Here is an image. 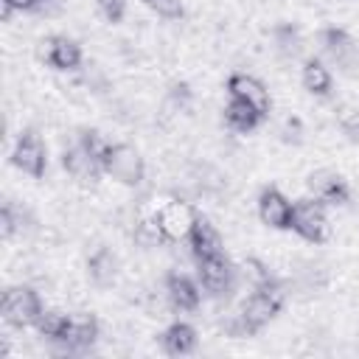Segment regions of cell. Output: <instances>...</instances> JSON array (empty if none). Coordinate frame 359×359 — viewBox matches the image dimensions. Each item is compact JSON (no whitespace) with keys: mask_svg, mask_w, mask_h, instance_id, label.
Here are the masks:
<instances>
[{"mask_svg":"<svg viewBox=\"0 0 359 359\" xmlns=\"http://www.w3.org/2000/svg\"><path fill=\"white\" fill-rule=\"evenodd\" d=\"M45 0H3V20H8L14 11H36Z\"/></svg>","mask_w":359,"mask_h":359,"instance_id":"29","label":"cell"},{"mask_svg":"<svg viewBox=\"0 0 359 359\" xmlns=\"http://www.w3.org/2000/svg\"><path fill=\"white\" fill-rule=\"evenodd\" d=\"M165 294L168 303L177 311H196L202 303V286L185 272H168L165 275Z\"/></svg>","mask_w":359,"mask_h":359,"instance_id":"13","label":"cell"},{"mask_svg":"<svg viewBox=\"0 0 359 359\" xmlns=\"http://www.w3.org/2000/svg\"><path fill=\"white\" fill-rule=\"evenodd\" d=\"M196 216H199L196 208L191 202H182V199H171V202H165V205L157 208V222L163 227L165 241H182V238H188Z\"/></svg>","mask_w":359,"mask_h":359,"instance_id":"7","label":"cell"},{"mask_svg":"<svg viewBox=\"0 0 359 359\" xmlns=\"http://www.w3.org/2000/svg\"><path fill=\"white\" fill-rule=\"evenodd\" d=\"M95 6L104 14V20L112 22V25L126 17V0H95Z\"/></svg>","mask_w":359,"mask_h":359,"instance_id":"28","label":"cell"},{"mask_svg":"<svg viewBox=\"0 0 359 359\" xmlns=\"http://www.w3.org/2000/svg\"><path fill=\"white\" fill-rule=\"evenodd\" d=\"M238 272H241V278L250 283V289H255V286H266L269 280H275V275L266 269V264L264 261H258V258H244L241 264H238Z\"/></svg>","mask_w":359,"mask_h":359,"instance_id":"23","label":"cell"},{"mask_svg":"<svg viewBox=\"0 0 359 359\" xmlns=\"http://www.w3.org/2000/svg\"><path fill=\"white\" fill-rule=\"evenodd\" d=\"M87 275H90V280L95 286H101V289L109 286L115 280V275H118V258H115V252L109 247H98L95 252H90L87 255Z\"/></svg>","mask_w":359,"mask_h":359,"instance_id":"18","label":"cell"},{"mask_svg":"<svg viewBox=\"0 0 359 359\" xmlns=\"http://www.w3.org/2000/svg\"><path fill=\"white\" fill-rule=\"evenodd\" d=\"M196 342H199L196 328H194L191 323H182V320L171 323V325L160 334V345H163V351H165L168 356H188V353L196 351Z\"/></svg>","mask_w":359,"mask_h":359,"instance_id":"17","label":"cell"},{"mask_svg":"<svg viewBox=\"0 0 359 359\" xmlns=\"http://www.w3.org/2000/svg\"><path fill=\"white\" fill-rule=\"evenodd\" d=\"M185 241H188V247H191L194 261H199V258H213V255L224 252V244H222V236H219L216 224H213L210 219H205V216H196V222H194V227H191V233H188Z\"/></svg>","mask_w":359,"mask_h":359,"instance_id":"14","label":"cell"},{"mask_svg":"<svg viewBox=\"0 0 359 359\" xmlns=\"http://www.w3.org/2000/svg\"><path fill=\"white\" fill-rule=\"evenodd\" d=\"M42 311H45V306H42V297H39L36 289H31V286H25V283L3 289L0 314H3L6 325H11V328L36 325V320H39Z\"/></svg>","mask_w":359,"mask_h":359,"instance_id":"2","label":"cell"},{"mask_svg":"<svg viewBox=\"0 0 359 359\" xmlns=\"http://www.w3.org/2000/svg\"><path fill=\"white\" fill-rule=\"evenodd\" d=\"M39 59L50 65L53 70H79L81 67V45L70 36H45L39 42Z\"/></svg>","mask_w":359,"mask_h":359,"instance_id":"8","label":"cell"},{"mask_svg":"<svg viewBox=\"0 0 359 359\" xmlns=\"http://www.w3.org/2000/svg\"><path fill=\"white\" fill-rule=\"evenodd\" d=\"M292 208H294V202H289L272 185H266L258 194V219L272 230H289L292 227Z\"/></svg>","mask_w":359,"mask_h":359,"instance_id":"11","label":"cell"},{"mask_svg":"<svg viewBox=\"0 0 359 359\" xmlns=\"http://www.w3.org/2000/svg\"><path fill=\"white\" fill-rule=\"evenodd\" d=\"M320 39V48L328 59H334L337 65H351L356 59V42L353 36L345 31V28H337V25H328L317 34Z\"/></svg>","mask_w":359,"mask_h":359,"instance_id":"16","label":"cell"},{"mask_svg":"<svg viewBox=\"0 0 359 359\" xmlns=\"http://www.w3.org/2000/svg\"><path fill=\"white\" fill-rule=\"evenodd\" d=\"M261 121H264V115H261L258 109H252L247 101L230 98L227 107H224V123H227L233 132H252Z\"/></svg>","mask_w":359,"mask_h":359,"instance_id":"19","label":"cell"},{"mask_svg":"<svg viewBox=\"0 0 359 359\" xmlns=\"http://www.w3.org/2000/svg\"><path fill=\"white\" fill-rule=\"evenodd\" d=\"M303 241L309 244H323L331 233L328 227V216H325V205L314 196H303L294 202L292 208V227Z\"/></svg>","mask_w":359,"mask_h":359,"instance_id":"5","label":"cell"},{"mask_svg":"<svg viewBox=\"0 0 359 359\" xmlns=\"http://www.w3.org/2000/svg\"><path fill=\"white\" fill-rule=\"evenodd\" d=\"M227 93L230 98H238V101H247L252 109H258L264 118L269 115L272 109V98H269V90L264 87L261 79L250 76V73H233L227 79Z\"/></svg>","mask_w":359,"mask_h":359,"instance_id":"10","label":"cell"},{"mask_svg":"<svg viewBox=\"0 0 359 359\" xmlns=\"http://www.w3.org/2000/svg\"><path fill=\"white\" fill-rule=\"evenodd\" d=\"M283 306H286V292L278 280H269L266 286H255L241 303V311L236 314V320L230 323V334L233 337L258 334L264 325H269L280 314Z\"/></svg>","mask_w":359,"mask_h":359,"instance_id":"1","label":"cell"},{"mask_svg":"<svg viewBox=\"0 0 359 359\" xmlns=\"http://www.w3.org/2000/svg\"><path fill=\"white\" fill-rule=\"evenodd\" d=\"M98 331L101 328H98L95 314H70L67 328H65V334H62L59 342L65 345L67 353H84V351H90L95 345Z\"/></svg>","mask_w":359,"mask_h":359,"instance_id":"12","label":"cell"},{"mask_svg":"<svg viewBox=\"0 0 359 359\" xmlns=\"http://www.w3.org/2000/svg\"><path fill=\"white\" fill-rule=\"evenodd\" d=\"M101 168L107 177H112L115 182L129 185V188H137L146 180V163L132 143H109V149L101 160Z\"/></svg>","mask_w":359,"mask_h":359,"instance_id":"4","label":"cell"},{"mask_svg":"<svg viewBox=\"0 0 359 359\" xmlns=\"http://www.w3.org/2000/svg\"><path fill=\"white\" fill-rule=\"evenodd\" d=\"M272 42H275L278 53L286 56V59H294L303 50V34L294 22H278L272 28Z\"/></svg>","mask_w":359,"mask_h":359,"instance_id":"21","label":"cell"},{"mask_svg":"<svg viewBox=\"0 0 359 359\" xmlns=\"http://www.w3.org/2000/svg\"><path fill=\"white\" fill-rule=\"evenodd\" d=\"M11 165L20 168L22 174L42 180L48 171V149L42 143V137L36 135V129H22L14 149H11Z\"/></svg>","mask_w":359,"mask_h":359,"instance_id":"6","label":"cell"},{"mask_svg":"<svg viewBox=\"0 0 359 359\" xmlns=\"http://www.w3.org/2000/svg\"><path fill=\"white\" fill-rule=\"evenodd\" d=\"M238 278H241L238 266L224 252H219L213 258H199L196 261V280H199L202 292L216 297V300L230 297L236 292V286H238Z\"/></svg>","mask_w":359,"mask_h":359,"instance_id":"3","label":"cell"},{"mask_svg":"<svg viewBox=\"0 0 359 359\" xmlns=\"http://www.w3.org/2000/svg\"><path fill=\"white\" fill-rule=\"evenodd\" d=\"M337 123L351 143H359V107H342L337 115Z\"/></svg>","mask_w":359,"mask_h":359,"instance_id":"25","label":"cell"},{"mask_svg":"<svg viewBox=\"0 0 359 359\" xmlns=\"http://www.w3.org/2000/svg\"><path fill=\"white\" fill-rule=\"evenodd\" d=\"M62 168H65L76 182H81V185H95V182H98V174H104L101 163H98L93 154H87L79 143L62 151Z\"/></svg>","mask_w":359,"mask_h":359,"instance_id":"15","label":"cell"},{"mask_svg":"<svg viewBox=\"0 0 359 359\" xmlns=\"http://www.w3.org/2000/svg\"><path fill=\"white\" fill-rule=\"evenodd\" d=\"M67 320H70V314H62V311H56V309H45V311L39 314V320H36L34 328L39 331L42 339L59 342L62 334H65V328H67Z\"/></svg>","mask_w":359,"mask_h":359,"instance_id":"22","label":"cell"},{"mask_svg":"<svg viewBox=\"0 0 359 359\" xmlns=\"http://www.w3.org/2000/svg\"><path fill=\"white\" fill-rule=\"evenodd\" d=\"M143 6L151 8V11H154L157 17H163V20H180V17L185 14L182 0H143Z\"/></svg>","mask_w":359,"mask_h":359,"instance_id":"26","label":"cell"},{"mask_svg":"<svg viewBox=\"0 0 359 359\" xmlns=\"http://www.w3.org/2000/svg\"><path fill=\"white\" fill-rule=\"evenodd\" d=\"M17 230H20L17 208H14V202H6V205L0 208V236H3V238H11Z\"/></svg>","mask_w":359,"mask_h":359,"instance_id":"27","label":"cell"},{"mask_svg":"<svg viewBox=\"0 0 359 359\" xmlns=\"http://www.w3.org/2000/svg\"><path fill=\"white\" fill-rule=\"evenodd\" d=\"M300 81H303V87L311 93V95H320V98H325L328 93H331V70L320 62V59H306L303 62V70H300Z\"/></svg>","mask_w":359,"mask_h":359,"instance_id":"20","label":"cell"},{"mask_svg":"<svg viewBox=\"0 0 359 359\" xmlns=\"http://www.w3.org/2000/svg\"><path fill=\"white\" fill-rule=\"evenodd\" d=\"M87 154H93L98 163L104 160V154H107V149H109V140L98 132V129H79V140H76Z\"/></svg>","mask_w":359,"mask_h":359,"instance_id":"24","label":"cell"},{"mask_svg":"<svg viewBox=\"0 0 359 359\" xmlns=\"http://www.w3.org/2000/svg\"><path fill=\"white\" fill-rule=\"evenodd\" d=\"M306 188L323 205H334L337 208V205H348L351 202V185H348V180L342 174H337V171H328V168L311 171L309 180H306Z\"/></svg>","mask_w":359,"mask_h":359,"instance_id":"9","label":"cell"}]
</instances>
